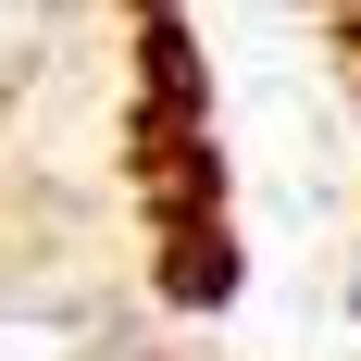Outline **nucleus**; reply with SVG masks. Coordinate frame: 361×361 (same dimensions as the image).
Wrapping results in <instances>:
<instances>
[{
  "label": "nucleus",
  "mask_w": 361,
  "mask_h": 361,
  "mask_svg": "<svg viewBox=\"0 0 361 361\" xmlns=\"http://www.w3.org/2000/svg\"><path fill=\"white\" fill-rule=\"evenodd\" d=\"M349 63H361V13H349Z\"/></svg>",
  "instance_id": "1"
}]
</instances>
